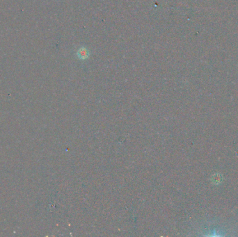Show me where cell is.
<instances>
[{
    "label": "cell",
    "instance_id": "1",
    "mask_svg": "<svg viewBox=\"0 0 238 237\" xmlns=\"http://www.w3.org/2000/svg\"><path fill=\"white\" fill-rule=\"evenodd\" d=\"M89 51H88L87 48L84 47H82L79 48L78 51L77 52V56H78V58L81 60H85L87 59L88 56H89Z\"/></svg>",
    "mask_w": 238,
    "mask_h": 237
}]
</instances>
